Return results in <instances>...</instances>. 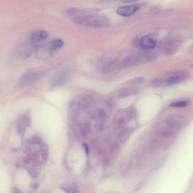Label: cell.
<instances>
[{"instance_id":"6da1fadb","label":"cell","mask_w":193,"mask_h":193,"mask_svg":"<svg viewBox=\"0 0 193 193\" xmlns=\"http://www.w3.org/2000/svg\"><path fill=\"white\" fill-rule=\"evenodd\" d=\"M67 15L75 23L79 25L92 27H107L109 20L105 16L87 15L85 12L77 8H71L67 11Z\"/></svg>"},{"instance_id":"7a4b0ae2","label":"cell","mask_w":193,"mask_h":193,"mask_svg":"<svg viewBox=\"0 0 193 193\" xmlns=\"http://www.w3.org/2000/svg\"><path fill=\"white\" fill-rule=\"evenodd\" d=\"M153 57L152 54L148 52H138L126 57L121 63V67L127 68L149 62Z\"/></svg>"},{"instance_id":"3957f363","label":"cell","mask_w":193,"mask_h":193,"mask_svg":"<svg viewBox=\"0 0 193 193\" xmlns=\"http://www.w3.org/2000/svg\"><path fill=\"white\" fill-rule=\"evenodd\" d=\"M45 74V73L43 72L27 73L24 74L19 79L18 86L22 88L30 86L41 79Z\"/></svg>"},{"instance_id":"277c9868","label":"cell","mask_w":193,"mask_h":193,"mask_svg":"<svg viewBox=\"0 0 193 193\" xmlns=\"http://www.w3.org/2000/svg\"><path fill=\"white\" fill-rule=\"evenodd\" d=\"M73 76V71L69 68L60 71L56 74L50 81L52 86L57 87L63 85L68 82Z\"/></svg>"},{"instance_id":"5b68a950","label":"cell","mask_w":193,"mask_h":193,"mask_svg":"<svg viewBox=\"0 0 193 193\" xmlns=\"http://www.w3.org/2000/svg\"><path fill=\"white\" fill-rule=\"evenodd\" d=\"M139 45L144 50H149L154 49L156 46V40L154 35L148 34L143 36L140 39Z\"/></svg>"},{"instance_id":"8992f818","label":"cell","mask_w":193,"mask_h":193,"mask_svg":"<svg viewBox=\"0 0 193 193\" xmlns=\"http://www.w3.org/2000/svg\"><path fill=\"white\" fill-rule=\"evenodd\" d=\"M139 5H133L120 7L116 10V13L119 15L123 17L131 16L139 10Z\"/></svg>"},{"instance_id":"52a82bcc","label":"cell","mask_w":193,"mask_h":193,"mask_svg":"<svg viewBox=\"0 0 193 193\" xmlns=\"http://www.w3.org/2000/svg\"><path fill=\"white\" fill-rule=\"evenodd\" d=\"M53 51L48 46H40L36 50L35 55L37 58L40 60H46L52 54Z\"/></svg>"},{"instance_id":"ba28073f","label":"cell","mask_w":193,"mask_h":193,"mask_svg":"<svg viewBox=\"0 0 193 193\" xmlns=\"http://www.w3.org/2000/svg\"><path fill=\"white\" fill-rule=\"evenodd\" d=\"M49 36V33L46 31L38 30L32 32L29 38V40L33 43L42 41L46 39Z\"/></svg>"},{"instance_id":"9c48e42d","label":"cell","mask_w":193,"mask_h":193,"mask_svg":"<svg viewBox=\"0 0 193 193\" xmlns=\"http://www.w3.org/2000/svg\"><path fill=\"white\" fill-rule=\"evenodd\" d=\"M119 63L116 60H112L105 63L102 68L103 72L104 73H109L116 70L119 67Z\"/></svg>"},{"instance_id":"30bf717a","label":"cell","mask_w":193,"mask_h":193,"mask_svg":"<svg viewBox=\"0 0 193 193\" xmlns=\"http://www.w3.org/2000/svg\"><path fill=\"white\" fill-rule=\"evenodd\" d=\"M137 92V89L133 87H122L119 90L118 97L120 98H124L131 95H135Z\"/></svg>"},{"instance_id":"8fae6325","label":"cell","mask_w":193,"mask_h":193,"mask_svg":"<svg viewBox=\"0 0 193 193\" xmlns=\"http://www.w3.org/2000/svg\"><path fill=\"white\" fill-rule=\"evenodd\" d=\"M30 119L27 115L24 116L18 123V130L19 133H23L25 131L28 125H29Z\"/></svg>"},{"instance_id":"7c38bea8","label":"cell","mask_w":193,"mask_h":193,"mask_svg":"<svg viewBox=\"0 0 193 193\" xmlns=\"http://www.w3.org/2000/svg\"><path fill=\"white\" fill-rule=\"evenodd\" d=\"M33 43L29 40V43L27 44H25L23 45L19 48L18 52L20 53V55H22L24 57H28V56L30 55L31 52V50H32L33 47L32 46L31 43Z\"/></svg>"},{"instance_id":"4fadbf2b","label":"cell","mask_w":193,"mask_h":193,"mask_svg":"<svg viewBox=\"0 0 193 193\" xmlns=\"http://www.w3.org/2000/svg\"><path fill=\"white\" fill-rule=\"evenodd\" d=\"M64 42L60 39H55L51 41L49 46L52 51L61 49L63 46Z\"/></svg>"},{"instance_id":"5bb4252c","label":"cell","mask_w":193,"mask_h":193,"mask_svg":"<svg viewBox=\"0 0 193 193\" xmlns=\"http://www.w3.org/2000/svg\"><path fill=\"white\" fill-rule=\"evenodd\" d=\"M62 188L66 193H77L78 188L77 185L73 183L67 184V186H63Z\"/></svg>"},{"instance_id":"9a60e30c","label":"cell","mask_w":193,"mask_h":193,"mask_svg":"<svg viewBox=\"0 0 193 193\" xmlns=\"http://www.w3.org/2000/svg\"><path fill=\"white\" fill-rule=\"evenodd\" d=\"M189 103V101L188 100H182V101H177L173 102L170 104V107H186Z\"/></svg>"},{"instance_id":"2e32d148","label":"cell","mask_w":193,"mask_h":193,"mask_svg":"<svg viewBox=\"0 0 193 193\" xmlns=\"http://www.w3.org/2000/svg\"><path fill=\"white\" fill-rule=\"evenodd\" d=\"M144 78L142 77H138L133 78L127 81V84L130 85H134V84H139L142 83L144 81Z\"/></svg>"},{"instance_id":"e0dca14e","label":"cell","mask_w":193,"mask_h":193,"mask_svg":"<svg viewBox=\"0 0 193 193\" xmlns=\"http://www.w3.org/2000/svg\"><path fill=\"white\" fill-rule=\"evenodd\" d=\"M180 80V79L179 77L178 76H174L170 77L167 80L166 83L167 85H171L178 83Z\"/></svg>"},{"instance_id":"ac0fdd59","label":"cell","mask_w":193,"mask_h":193,"mask_svg":"<svg viewBox=\"0 0 193 193\" xmlns=\"http://www.w3.org/2000/svg\"><path fill=\"white\" fill-rule=\"evenodd\" d=\"M106 113L103 109H100L98 110V116L99 119H103L106 116Z\"/></svg>"},{"instance_id":"d6986e66","label":"cell","mask_w":193,"mask_h":193,"mask_svg":"<svg viewBox=\"0 0 193 193\" xmlns=\"http://www.w3.org/2000/svg\"><path fill=\"white\" fill-rule=\"evenodd\" d=\"M119 145L116 143H113L110 146V150L111 152H113L116 151V149L118 148Z\"/></svg>"},{"instance_id":"ffe728a7","label":"cell","mask_w":193,"mask_h":193,"mask_svg":"<svg viewBox=\"0 0 193 193\" xmlns=\"http://www.w3.org/2000/svg\"><path fill=\"white\" fill-rule=\"evenodd\" d=\"M106 104L108 107H112L114 104V101L113 99L111 98H109L106 101Z\"/></svg>"},{"instance_id":"44dd1931","label":"cell","mask_w":193,"mask_h":193,"mask_svg":"<svg viewBox=\"0 0 193 193\" xmlns=\"http://www.w3.org/2000/svg\"><path fill=\"white\" fill-rule=\"evenodd\" d=\"M125 120L124 119L122 118L119 119L117 121V124L119 126H121L125 123Z\"/></svg>"},{"instance_id":"7402d4cb","label":"cell","mask_w":193,"mask_h":193,"mask_svg":"<svg viewBox=\"0 0 193 193\" xmlns=\"http://www.w3.org/2000/svg\"><path fill=\"white\" fill-rule=\"evenodd\" d=\"M83 148H84V150H85V152L87 154H88V153H89V148H88L87 144H86L85 143H83Z\"/></svg>"},{"instance_id":"603a6c76","label":"cell","mask_w":193,"mask_h":193,"mask_svg":"<svg viewBox=\"0 0 193 193\" xmlns=\"http://www.w3.org/2000/svg\"><path fill=\"white\" fill-rule=\"evenodd\" d=\"M128 128H126V129H124L123 130V131L121 132L120 133L119 135V137L120 138L122 137L125 136V134L127 132V131H128Z\"/></svg>"},{"instance_id":"cb8c5ba5","label":"cell","mask_w":193,"mask_h":193,"mask_svg":"<svg viewBox=\"0 0 193 193\" xmlns=\"http://www.w3.org/2000/svg\"><path fill=\"white\" fill-rule=\"evenodd\" d=\"M136 114V113L135 112V110H131L129 113V116L130 118H132V117H134Z\"/></svg>"},{"instance_id":"d4e9b609","label":"cell","mask_w":193,"mask_h":193,"mask_svg":"<svg viewBox=\"0 0 193 193\" xmlns=\"http://www.w3.org/2000/svg\"><path fill=\"white\" fill-rule=\"evenodd\" d=\"M38 187H39V184L38 183H35L33 184V186H32V188L33 189H34V190H36L37 188H38Z\"/></svg>"},{"instance_id":"484cf974","label":"cell","mask_w":193,"mask_h":193,"mask_svg":"<svg viewBox=\"0 0 193 193\" xmlns=\"http://www.w3.org/2000/svg\"><path fill=\"white\" fill-rule=\"evenodd\" d=\"M137 1H134V0H126V1H122V2H124V3H132V2H136Z\"/></svg>"},{"instance_id":"4316f807","label":"cell","mask_w":193,"mask_h":193,"mask_svg":"<svg viewBox=\"0 0 193 193\" xmlns=\"http://www.w3.org/2000/svg\"><path fill=\"white\" fill-rule=\"evenodd\" d=\"M13 193H22L17 188H15L13 189Z\"/></svg>"}]
</instances>
